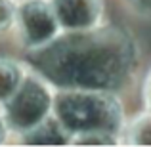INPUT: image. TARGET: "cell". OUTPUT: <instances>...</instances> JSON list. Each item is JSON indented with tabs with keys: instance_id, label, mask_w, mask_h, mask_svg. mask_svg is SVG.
I'll use <instances>...</instances> for the list:
<instances>
[{
	"instance_id": "6da1fadb",
	"label": "cell",
	"mask_w": 151,
	"mask_h": 147,
	"mask_svg": "<svg viewBox=\"0 0 151 147\" xmlns=\"http://www.w3.org/2000/svg\"><path fill=\"white\" fill-rule=\"evenodd\" d=\"M130 48L119 33H96L55 44L44 57L46 75L65 88L109 90L124 78Z\"/></svg>"
},
{
	"instance_id": "7a4b0ae2",
	"label": "cell",
	"mask_w": 151,
	"mask_h": 147,
	"mask_svg": "<svg viewBox=\"0 0 151 147\" xmlns=\"http://www.w3.org/2000/svg\"><path fill=\"white\" fill-rule=\"evenodd\" d=\"M54 118L69 136L81 132H113L122 128V111L107 90L67 88L52 99Z\"/></svg>"
},
{
	"instance_id": "3957f363",
	"label": "cell",
	"mask_w": 151,
	"mask_h": 147,
	"mask_svg": "<svg viewBox=\"0 0 151 147\" xmlns=\"http://www.w3.org/2000/svg\"><path fill=\"white\" fill-rule=\"evenodd\" d=\"M52 99L54 92L50 84L37 73L27 71L14 96L2 105L6 126L15 132H29L50 115Z\"/></svg>"
},
{
	"instance_id": "277c9868",
	"label": "cell",
	"mask_w": 151,
	"mask_h": 147,
	"mask_svg": "<svg viewBox=\"0 0 151 147\" xmlns=\"http://www.w3.org/2000/svg\"><path fill=\"white\" fill-rule=\"evenodd\" d=\"M15 21L29 48H44L59 34V21L48 0H25L17 6Z\"/></svg>"
},
{
	"instance_id": "5b68a950",
	"label": "cell",
	"mask_w": 151,
	"mask_h": 147,
	"mask_svg": "<svg viewBox=\"0 0 151 147\" xmlns=\"http://www.w3.org/2000/svg\"><path fill=\"white\" fill-rule=\"evenodd\" d=\"M61 29L92 31L101 17V0H50Z\"/></svg>"
},
{
	"instance_id": "8992f818",
	"label": "cell",
	"mask_w": 151,
	"mask_h": 147,
	"mask_svg": "<svg viewBox=\"0 0 151 147\" xmlns=\"http://www.w3.org/2000/svg\"><path fill=\"white\" fill-rule=\"evenodd\" d=\"M27 71L12 59H0V105L8 101L21 84Z\"/></svg>"
},
{
	"instance_id": "52a82bcc",
	"label": "cell",
	"mask_w": 151,
	"mask_h": 147,
	"mask_svg": "<svg viewBox=\"0 0 151 147\" xmlns=\"http://www.w3.org/2000/svg\"><path fill=\"white\" fill-rule=\"evenodd\" d=\"M128 136L122 141L126 143H140V145H151V113H145L144 117L136 118L132 122L128 130H126Z\"/></svg>"
},
{
	"instance_id": "ba28073f",
	"label": "cell",
	"mask_w": 151,
	"mask_h": 147,
	"mask_svg": "<svg viewBox=\"0 0 151 147\" xmlns=\"http://www.w3.org/2000/svg\"><path fill=\"white\" fill-rule=\"evenodd\" d=\"M15 11H17L15 0H0V31L8 29L15 21Z\"/></svg>"
},
{
	"instance_id": "9c48e42d",
	"label": "cell",
	"mask_w": 151,
	"mask_h": 147,
	"mask_svg": "<svg viewBox=\"0 0 151 147\" xmlns=\"http://www.w3.org/2000/svg\"><path fill=\"white\" fill-rule=\"evenodd\" d=\"M145 103H147V109L151 113V75L147 78V84H145Z\"/></svg>"
},
{
	"instance_id": "30bf717a",
	"label": "cell",
	"mask_w": 151,
	"mask_h": 147,
	"mask_svg": "<svg viewBox=\"0 0 151 147\" xmlns=\"http://www.w3.org/2000/svg\"><path fill=\"white\" fill-rule=\"evenodd\" d=\"M6 120H4V115H0V141H4V138H6Z\"/></svg>"
},
{
	"instance_id": "8fae6325",
	"label": "cell",
	"mask_w": 151,
	"mask_h": 147,
	"mask_svg": "<svg viewBox=\"0 0 151 147\" xmlns=\"http://www.w3.org/2000/svg\"><path fill=\"white\" fill-rule=\"evenodd\" d=\"M138 4H142V6H145V8H151V0H136Z\"/></svg>"
}]
</instances>
